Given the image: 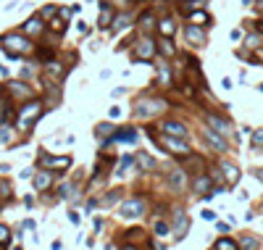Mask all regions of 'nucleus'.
I'll list each match as a JSON object with an SVG mask.
<instances>
[{"instance_id":"obj_1","label":"nucleus","mask_w":263,"mask_h":250,"mask_svg":"<svg viewBox=\"0 0 263 250\" xmlns=\"http://www.w3.org/2000/svg\"><path fill=\"white\" fill-rule=\"evenodd\" d=\"M0 48L11 58H24V55L35 53V40H29L24 32H5V35H0Z\"/></svg>"},{"instance_id":"obj_2","label":"nucleus","mask_w":263,"mask_h":250,"mask_svg":"<svg viewBox=\"0 0 263 250\" xmlns=\"http://www.w3.org/2000/svg\"><path fill=\"white\" fill-rule=\"evenodd\" d=\"M40 116H42V103H35V100H29V103H24L21 108H18V113H16V126H18L21 132H27Z\"/></svg>"},{"instance_id":"obj_3","label":"nucleus","mask_w":263,"mask_h":250,"mask_svg":"<svg viewBox=\"0 0 263 250\" xmlns=\"http://www.w3.org/2000/svg\"><path fill=\"white\" fill-rule=\"evenodd\" d=\"M158 53V42L153 40L150 35H140L137 37V42H134V61H150L153 55Z\"/></svg>"},{"instance_id":"obj_4","label":"nucleus","mask_w":263,"mask_h":250,"mask_svg":"<svg viewBox=\"0 0 263 250\" xmlns=\"http://www.w3.org/2000/svg\"><path fill=\"white\" fill-rule=\"evenodd\" d=\"M18 32H24V35L29 37V40H37V37H42L45 32H48V24H45V18L37 14V16H32V18H27V21L21 24V29Z\"/></svg>"},{"instance_id":"obj_5","label":"nucleus","mask_w":263,"mask_h":250,"mask_svg":"<svg viewBox=\"0 0 263 250\" xmlns=\"http://www.w3.org/2000/svg\"><path fill=\"white\" fill-rule=\"evenodd\" d=\"M116 14H119V11L113 8L111 3H105V0H103L100 8H98V29H103V32L111 29V27H113V18H116Z\"/></svg>"},{"instance_id":"obj_6","label":"nucleus","mask_w":263,"mask_h":250,"mask_svg":"<svg viewBox=\"0 0 263 250\" xmlns=\"http://www.w3.org/2000/svg\"><path fill=\"white\" fill-rule=\"evenodd\" d=\"M161 111H166L163 100H140L137 103V116L140 119H150V116H156V113H161Z\"/></svg>"},{"instance_id":"obj_7","label":"nucleus","mask_w":263,"mask_h":250,"mask_svg":"<svg viewBox=\"0 0 263 250\" xmlns=\"http://www.w3.org/2000/svg\"><path fill=\"white\" fill-rule=\"evenodd\" d=\"M145 214V200H140V197H134V200H126L119 206V216H124V219H137V216Z\"/></svg>"},{"instance_id":"obj_8","label":"nucleus","mask_w":263,"mask_h":250,"mask_svg":"<svg viewBox=\"0 0 263 250\" xmlns=\"http://www.w3.org/2000/svg\"><path fill=\"white\" fill-rule=\"evenodd\" d=\"M184 37H187V42L195 45V48H205V42H208L205 27H197V24H187V27H184Z\"/></svg>"},{"instance_id":"obj_9","label":"nucleus","mask_w":263,"mask_h":250,"mask_svg":"<svg viewBox=\"0 0 263 250\" xmlns=\"http://www.w3.org/2000/svg\"><path fill=\"white\" fill-rule=\"evenodd\" d=\"M205 121H208V126H210L213 132H219L221 137H229V134H232V126H229V121H227V119L213 116V113H205Z\"/></svg>"},{"instance_id":"obj_10","label":"nucleus","mask_w":263,"mask_h":250,"mask_svg":"<svg viewBox=\"0 0 263 250\" xmlns=\"http://www.w3.org/2000/svg\"><path fill=\"white\" fill-rule=\"evenodd\" d=\"M158 24V16H156V11H142V14L137 16V29H140V35H147L153 27Z\"/></svg>"},{"instance_id":"obj_11","label":"nucleus","mask_w":263,"mask_h":250,"mask_svg":"<svg viewBox=\"0 0 263 250\" xmlns=\"http://www.w3.org/2000/svg\"><path fill=\"white\" fill-rule=\"evenodd\" d=\"M187 229H190V219L182 214V211H176V214H174V229H171L174 240H182V237L187 234Z\"/></svg>"},{"instance_id":"obj_12","label":"nucleus","mask_w":263,"mask_h":250,"mask_svg":"<svg viewBox=\"0 0 263 250\" xmlns=\"http://www.w3.org/2000/svg\"><path fill=\"white\" fill-rule=\"evenodd\" d=\"M161 143L169 147L171 153H176V156H190V147L184 143H179V137H171V134H166V137H161Z\"/></svg>"},{"instance_id":"obj_13","label":"nucleus","mask_w":263,"mask_h":250,"mask_svg":"<svg viewBox=\"0 0 263 250\" xmlns=\"http://www.w3.org/2000/svg\"><path fill=\"white\" fill-rule=\"evenodd\" d=\"M161 132L163 134H171V137H187V126L179 124V121H163Z\"/></svg>"},{"instance_id":"obj_14","label":"nucleus","mask_w":263,"mask_h":250,"mask_svg":"<svg viewBox=\"0 0 263 250\" xmlns=\"http://www.w3.org/2000/svg\"><path fill=\"white\" fill-rule=\"evenodd\" d=\"M156 29H158V35H161V37H174V32H176V21H174L171 16H163V18H158Z\"/></svg>"},{"instance_id":"obj_15","label":"nucleus","mask_w":263,"mask_h":250,"mask_svg":"<svg viewBox=\"0 0 263 250\" xmlns=\"http://www.w3.org/2000/svg\"><path fill=\"white\" fill-rule=\"evenodd\" d=\"M210 14L205 8H200V11H192V14H187V24H197V27H210Z\"/></svg>"},{"instance_id":"obj_16","label":"nucleus","mask_w":263,"mask_h":250,"mask_svg":"<svg viewBox=\"0 0 263 250\" xmlns=\"http://www.w3.org/2000/svg\"><path fill=\"white\" fill-rule=\"evenodd\" d=\"M45 74H48V79H63V74H66V66H63L61 61H48L45 63Z\"/></svg>"},{"instance_id":"obj_17","label":"nucleus","mask_w":263,"mask_h":250,"mask_svg":"<svg viewBox=\"0 0 263 250\" xmlns=\"http://www.w3.org/2000/svg\"><path fill=\"white\" fill-rule=\"evenodd\" d=\"M132 21H137L132 14H116V18H113V27H111V32H124V29H129L132 27Z\"/></svg>"},{"instance_id":"obj_18","label":"nucleus","mask_w":263,"mask_h":250,"mask_svg":"<svg viewBox=\"0 0 263 250\" xmlns=\"http://www.w3.org/2000/svg\"><path fill=\"white\" fill-rule=\"evenodd\" d=\"M203 140H208V143L213 145L219 153H224V150H227V143H224V137H221L219 132H213V129H203Z\"/></svg>"},{"instance_id":"obj_19","label":"nucleus","mask_w":263,"mask_h":250,"mask_svg":"<svg viewBox=\"0 0 263 250\" xmlns=\"http://www.w3.org/2000/svg\"><path fill=\"white\" fill-rule=\"evenodd\" d=\"M50 184H53V174H50V171H37L35 174V190L37 192H45Z\"/></svg>"},{"instance_id":"obj_20","label":"nucleus","mask_w":263,"mask_h":250,"mask_svg":"<svg viewBox=\"0 0 263 250\" xmlns=\"http://www.w3.org/2000/svg\"><path fill=\"white\" fill-rule=\"evenodd\" d=\"M208 5V0H179V11H182L184 16L192 14V11H200Z\"/></svg>"},{"instance_id":"obj_21","label":"nucleus","mask_w":263,"mask_h":250,"mask_svg":"<svg viewBox=\"0 0 263 250\" xmlns=\"http://www.w3.org/2000/svg\"><path fill=\"white\" fill-rule=\"evenodd\" d=\"M169 184H171V190H184V184H187V174H184V169H174V171H171Z\"/></svg>"},{"instance_id":"obj_22","label":"nucleus","mask_w":263,"mask_h":250,"mask_svg":"<svg viewBox=\"0 0 263 250\" xmlns=\"http://www.w3.org/2000/svg\"><path fill=\"white\" fill-rule=\"evenodd\" d=\"M95 137H98L100 143H108V140L116 137V126L113 124H100L98 129H95Z\"/></svg>"},{"instance_id":"obj_23","label":"nucleus","mask_w":263,"mask_h":250,"mask_svg":"<svg viewBox=\"0 0 263 250\" xmlns=\"http://www.w3.org/2000/svg\"><path fill=\"white\" fill-rule=\"evenodd\" d=\"M40 161H42L45 166H53V169H69V166H71V158H69V156H63V158H48V156L42 153Z\"/></svg>"},{"instance_id":"obj_24","label":"nucleus","mask_w":263,"mask_h":250,"mask_svg":"<svg viewBox=\"0 0 263 250\" xmlns=\"http://www.w3.org/2000/svg\"><path fill=\"white\" fill-rule=\"evenodd\" d=\"M158 53H163L166 58H174L176 55V48L171 42V37H158Z\"/></svg>"},{"instance_id":"obj_25","label":"nucleus","mask_w":263,"mask_h":250,"mask_svg":"<svg viewBox=\"0 0 263 250\" xmlns=\"http://www.w3.org/2000/svg\"><path fill=\"white\" fill-rule=\"evenodd\" d=\"M221 171H224V177H227V184H237V179H240V169H237L234 163H221Z\"/></svg>"},{"instance_id":"obj_26","label":"nucleus","mask_w":263,"mask_h":250,"mask_svg":"<svg viewBox=\"0 0 263 250\" xmlns=\"http://www.w3.org/2000/svg\"><path fill=\"white\" fill-rule=\"evenodd\" d=\"M8 87H11V92H14L16 98H32V95H35V89H29L24 82H11Z\"/></svg>"},{"instance_id":"obj_27","label":"nucleus","mask_w":263,"mask_h":250,"mask_svg":"<svg viewBox=\"0 0 263 250\" xmlns=\"http://www.w3.org/2000/svg\"><path fill=\"white\" fill-rule=\"evenodd\" d=\"M66 18H61V16H53L50 18V24H48V29L53 32V35H63V32H66Z\"/></svg>"},{"instance_id":"obj_28","label":"nucleus","mask_w":263,"mask_h":250,"mask_svg":"<svg viewBox=\"0 0 263 250\" xmlns=\"http://www.w3.org/2000/svg\"><path fill=\"white\" fill-rule=\"evenodd\" d=\"M37 14H40V16L45 18V21H50L53 16H58V5H55V3H50V5H45V8H40Z\"/></svg>"},{"instance_id":"obj_29","label":"nucleus","mask_w":263,"mask_h":250,"mask_svg":"<svg viewBox=\"0 0 263 250\" xmlns=\"http://www.w3.org/2000/svg\"><path fill=\"white\" fill-rule=\"evenodd\" d=\"M158 82H161L163 87L171 85V69L169 66H158Z\"/></svg>"},{"instance_id":"obj_30","label":"nucleus","mask_w":263,"mask_h":250,"mask_svg":"<svg viewBox=\"0 0 263 250\" xmlns=\"http://www.w3.org/2000/svg\"><path fill=\"white\" fill-rule=\"evenodd\" d=\"M137 163L142 166V169H156V158H150L147 153H140V156H137Z\"/></svg>"},{"instance_id":"obj_31","label":"nucleus","mask_w":263,"mask_h":250,"mask_svg":"<svg viewBox=\"0 0 263 250\" xmlns=\"http://www.w3.org/2000/svg\"><path fill=\"white\" fill-rule=\"evenodd\" d=\"M216 250H240V245L232 240H227V237H221L219 242H216Z\"/></svg>"},{"instance_id":"obj_32","label":"nucleus","mask_w":263,"mask_h":250,"mask_svg":"<svg viewBox=\"0 0 263 250\" xmlns=\"http://www.w3.org/2000/svg\"><path fill=\"white\" fill-rule=\"evenodd\" d=\"M208 187H210V179L208 177H197L195 179V192H208Z\"/></svg>"},{"instance_id":"obj_33","label":"nucleus","mask_w":263,"mask_h":250,"mask_svg":"<svg viewBox=\"0 0 263 250\" xmlns=\"http://www.w3.org/2000/svg\"><path fill=\"white\" fill-rule=\"evenodd\" d=\"M245 45H247L250 50L261 48V35H247V37H245Z\"/></svg>"},{"instance_id":"obj_34","label":"nucleus","mask_w":263,"mask_h":250,"mask_svg":"<svg viewBox=\"0 0 263 250\" xmlns=\"http://www.w3.org/2000/svg\"><path fill=\"white\" fill-rule=\"evenodd\" d=\"M134 137H137V132H134V129H126V132H116V140H124V143H132Z\"/></svg>"},{"instance_id":"obj_35","label":"nucleus","mask_w":263,"mask_h":250,"mask_svg":"<svg viewBox=\"0 0 263 250\" xmlns=\"http://www.w3.org/2000/svg\"><path fill=\"white\" fill-rule=\"evenodd\" d=\"M14 137V126H0V143H8Z\"/></svg>"},{"instance_id":"obj_36","label":"nucleus","mask_w":263,"mask_h":250,"mask_svg":"<svg viewBox=\"0 0 263 250\" xmlns=\"http://www.w3.org/2000/svg\"><path fill=\"white\" fill-rule=\"evenodd\" d=\"M240 245L245 248V250H255V248H258V240H255V237H242Z\"/></svg>"},{"instance_id":"obj_37","label":"nucleus","mask_w":263,"mask_h":250,"mask_svg":"<svg viewBox=\"0 0 263 250\" xmlns=\"http://www.w3.org/2000/svg\"><path fill=\"white\" fill-rule=\"evenodd\" d=\"M169 232H171V229H169V224H163V221H156V234H158V237H166Z\"/></svg>"},{"instance_id":"obj_38","label":"nucleus","mask_w":263,"mask_h":250,"mask_svg":"<svg viewBox=\"0 0 263 250\" xmlns=\"http://www.w3.org/2000/svg\"><path fill=\"white\" fill-rule=\"evenodd\" d=\"M105 3H111L113 8H129V5H132V0H105Z\"/></svg>"},{"instance_id":"obj_39","label":"nucleus","mask_w":263,"mask_h":250,"mask_svg":"<svg viewBox=\"0 0 263 250\" xmlns=\"http://www.w3.org/2000/svg\"><path fill=\"white\" fill-rule=\"evenodd\" d=\"M8 240H11V229L0 224V245H3V242H8Z\"/></svg>"},{"instance_id":"obj_40","label":"nucleus","mask_w":263,"mask_h":250,"mask_svg":"<svg viewBox=\"0 0 263 250\" xmlns=\"http://www.w3.org/2000/svg\"><path fill=\"white\" fill-rule=\"evenodd\" d=\"M71 14H74L71 8H66V5H58V16H61V18H66V21H69V18H71Z\"/></svg>"},{"instance_id":"obj_41","label":"nucleus","mask_w":263,"mask_h":250,"mask_svg":"<svg viewBox=\"0 0 263 250\" xmlns=\"http://www.w3.org/2000/svg\"><path fill=\"white\" fill-rule=\"evenodd\" d=\"M253 147H263V129H258L253 134Z\"/></svg>"},{"instance_id":"obj_42","label":"nucleus","mask_w":263,"mask_h":250,"mask_svg":"<svg viewBox=\"0 0 263 250\" xmlns=\"http://www.w3.org/2000/svg\"><path fill=\"white\" fill-rule=\"evenodd\" d=\"M119 195H121V190H111V195L105 197V203H116V200H119Z\"/></svg>"},{"instance_id":"obj_43","label":"nucleus","mask_w":263,"mask_h":250,"mask_svg":"<svg viewBox=\"0 0 263 250\" xmlns=\"http://www.w3.org/2000/svg\"><path fill=\"white\" fill-rule=\"evenodd\" d=\"M35 74H37V71L32 69V63H27V66L21 69V76H35Z\"/></svg>"},{"instance_id":"obj_44","label":"nucleus","mask_w":263,"mask_h":250,"mask_svg":"<svg viewBox=\"0 0 263 250\" xmlns=\"http://www.w3.org/2000/svg\"><path fill=\"white\" fill-rule=\"evenodd\" d=\"M76 32H79V35H87V24L82 21V18H79V21H76Z\"/></svg>"},{"instance_id":"obj_45","label":"nucleus","mask_w":263,"mask_h":250,"mask_svg":"<svg viewBox=\"0 0 263 250\" xmlns=\"http://www.w3.org/2000/svg\"><path fill=\"white\" fill-rule=\"evenodd\" d=\"M71 184H63V187H61V197H69V195H71Z\"/></svg>"},{"instance_id":"obj_46","label":"nucleus","mask_w":263,"mask_h":250,"mask_svg":"<svg viewBox=\"0 0 263 250\" xmlns=\"http://www.w3.org/2000/svg\"><path fill=\"white\" fill-rule=\"evenodd\" d=\"M203 219H208V221H213V219H216V214H213V211H203Z\"/></svg>"},{"instance_id":"obj_47","label":"nucleus","mask_w":263,"mask_h":250,"mask_svg":"<svg viewBox=\"0 0 263 250\" xmlns=\"http://www.w3.org/2000/svg\"><path fill=\"white\" fill-rule=\"evenodd\" d=\"M255 27V32H258V35H263V21H250Z\"/></svg>"},{"instance_id":"obj_48","label":"nucleus","mask_w":263,"mask_h":250,"mask_svg":"<svg viewBox=\"0 0 263 250\" xmlns=\"http://www.w3.org/2000/svg\"><path fill=\"white\" fill-rule=\"evenodd\" d=\"M69 219H71L74 224H79V221H82V216H79V214H74V211H71V214H69Z\"/></svg>"},{"instance_id":"obj_49","label":"nucleus","mask_w":263,"mask_h":250,"mask_svg":"<svg viewBox=\"0 0 263 250\" xmlns=\"http://www.w3.org/2000/svg\"><path fill=\"white\" fill-rule=\"evenodd\" d=\"M129 166H132V158H124V161H121V166H119V169H129Z\"/></svg>"},{"instance_id":"obj_50","label":"nucleus","mask_w":263,"mask_h":250,"mask_svg":"<svg viewBox=\"0 0 263 250\" xmlns=\"http://www.w3.org/2000/svg\"><path fill=\"white\" fill-rule=\"evenodd\" d=\"M121 116V108H111V119H119Z\"/></svg>"},{"instance_id":"obj_51","label":"nucleus","mask_w":263,"mask_h":250,"mask_svg":"<svg viewBox=\"0 0 263 250\" xmlns=\"http://www.w3.org/2000/svg\"><path fill=\"white\" fill-rule=\"evenodd\" d=\"M253 58H258V61H263V50H261V48H255V55H253Z\"/></svg>"},{"instance_id":"obj_52","label":"nucleus","mask_w":263,"mask_h":250,"mask_svg":"<svg viewBox=\"0 0 263 250\" xmlns=\"http://www.w3.org/2000/svg\"><path fill=\"white\" fill-rule=\"evenodd\" d=\"M253 174H255V177H258V179H261V182H263V169H255V171H253Z\"/></svg>"},{"instance_id":"obj_53","label":"nucleus","mask_w":263,"mask_h":250,"mask_svg":"<svg viewBox=\"0 0 263 250\" xmlns=\"http://www.w3.org/2000/svg\"><path fill=\"white\" fill-rule=\"evenodd\" d=\"M255 8H258L261 14H263V0H255Z\"/></svg>"},{"instance_id":"obj_54","label":"nucleus","mask_w":263,"mask_h":250,"mask_svg":"<svg viewBox=\"0 0 263 250\" xmlns=\"http://www.w3.org/2000/svg\"><path fill=\"white\" fill-rule=\"evenodd\" d=\"M124 250H137V248H134V245H126V248H124Z\"/></svg>"},{"instance_id":"obj_55","label":"nucleus","mask_w":263,"mask_h":250,"mask_svg":"<svg viewBox=\"0 0 263 250\" xmlns=\"http://www.w3.org/2000/svg\"><path fill=\"white\" fill-rule=\"evenodd\" d=\"M258 89H261V92H263V82H261V87H258Z\"/></svg>"},{"instance_id":"obj_56","label":"nucleus","mask_w":263,"mask_h":250,"mask_svg":"<svg viewBox=\"0 0 263 250\" xmlns=\"http://www.w3.org/2000/svg\"><path fill=\"white\" fill-rule=\"evenodd\" d=\"M163 3H174V0H163Z\"/></svg>"},{"instance_id":"obj_57","label":"nucleus","mask_w":263,"mask_h":250,"mask_svg":"<svg viewBox=\"0 0 263 250\" xmlns=\"http://www.w3.org/2000/svg\"><path fill=\"white\" fill-rule=\"evenodd\" d=\"M14 250H21V248H14Z\"/></svg>"}]
</instances>
